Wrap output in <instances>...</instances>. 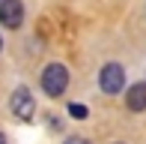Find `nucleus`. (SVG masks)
<instances>
[{"label":"nucleus","instance_id":"nucleus-2","mask_svg":"<svg viewBox=\"0 0 146 144\" xmlns=\"http://www.w3.org/2000/svg\"><path fill=\"white\" fill-rule=\"evenodd\" d=\"M98 87L104 93H119L125 87V69L119 63H104L102 72H98Z\"/></svg>","mask_w":146,"mask_h":144},{"label":"nucleus","instance_id":"nucleus-7","mask_svg":"<svg viewBox=\"0 0 146 144\" xmlns=\"http://www.w3.org/2000/svg\"><path fill=\"white\" fill-rule=\"evenodd\" d=\"M0 144H6V138H3V132H0Z\"/></svg>","mask_w":146,"mask_h":144},{"label":"nucleus","instance_id":"nucleus-6","mask_svg":"<svg viewBox=\"0 0 146 144\" xmlns=\"http://www.w3.org/2000/svg\"><path fill=\"white\" fill-rule=\"evenodd\" d=\"M69 114H72V117H78V120H84V117H87V108L78 105V102H72V105H69Z\"/></svg>","mask_w":146,"mask_h":144},{"label":"nucleus","instance_id":"nucleus-4","mask_svg":"<svg viewBox=\"0 0 146 144\" xmlns=\"http://www.w3.org/2000/svg\"><path fill=\"white\" fill-rule=\"evenodd\" d=\"M24 21V3L21 0H0V24L9 30H18Z\"/></svg>","mask_w":146,"mask_h":144},{"label":"nucleus","instance_id":"nucleus-1","mask_svg":"<svg viewBox=\"0 0 146 144\" xmlns=\"http://www.w3.org/2000/svg\"><path fill=\"white\" fill-rule=\"evenodd\" d=\"M69 87V69L63 63H48L42 69V90L48 96H63Z\"/></svg>","mask_w":146,"mask_h":144},{"label":"nucleus","instance_id":"nucleus-3","mask_svg":"<svg viewBox=\"0 0 146 144\" xmlns=\"http://www.w3.org/2000/svg\"><path fill=\"white\" fill-rule=\"evenodd\" d=\"M9 108H12V114H15L18 120H30L33 111H36V99H33V93L27 87H15V93H12V99H9Z\"/></svg>","mask_w":146,"mask_h":144},{"label":"nucleus","instance_id":"nucleus-5","mask_svg":"<svg viewBox=\"0 0 146 144\" xmlns=\"http://www.w3.org/2000/svg\"><path fill=\"white\" fill-rule=\"evenodd\" d=\"M125 105H128V111H146V81H137L128 87Z\"/></svg>","mask_w":146,"mask_h":144},{"label":"nucleus","instance_id":"nucleus-8","mask_svg":"<svg viewBox=\"0 0 146 144\" xmlns=\"http://www.w3.org/2000/svg\"><path fill=\"white\" fill-rule=\"evenodd\" d=\"M0 48H3V39H0Z\"/></svg>","mask_w":146,"mask_h":144}]
</instances>
